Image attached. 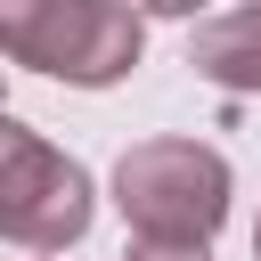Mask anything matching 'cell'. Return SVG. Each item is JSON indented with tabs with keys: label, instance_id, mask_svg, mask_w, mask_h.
Here are the masks:
<instances>
[{
	"label": "cell",
	"instance_id": "6da1fadb",
	"mask_svg": "<svg viewBox=\"0 0 261 261\" xmlns=\"http://www.w3.org/2000/svg\"><path fill=\"white\" fill-rule=\"evenodd\" d=\"M106 196L139 245L212 253V237L228 228V204H237V171L212 139H130L114 155Z\"/></svg>",
	"mask_w": 261,
	"mask_h": 261
},
{
	"label": "cell",
	"instance_id": "7a4b0ae2",
	"mask_svg": "<svg viewBox=\"0 0 261 261\" xmlns=\"http://www.w3.org/2000/svg\"><path fill=\"white\" fill-rule=\"evenodd\" d=\"M0 57L65 90H114L147 57V16L122 0H0Z\"/></svg>",
	"mask_w": 261,
	"mask_h": 261
},
{
	"label": "cell",
	"instance_id": "3957f363",
	"mask_svg": "<svg viewBox=\"0 0 261 261\" xmlns=\"http://www.w3.org/2000/svg\"><path fill=\"white\" fill-rule=\"evenodd\" d=\"M90 220H98V179L57 139L0 114V245H24L49 261V253L82 245Z\"/></svg>",
	"mask_w": 261,
	"mask_h": 261
},
{
	"label": "cell",
	"instance_id": "277c9868",
	"mask_svg": "<svg viewBox=\"0 0 261 261\" xmlns=\"http://www.w3.org/2000/svg\"><path fill=\"white\" fill-rule=\"evenodd\" d=\"M188 65H196V82H212L228 98H261V0H237L220 16H196Z\"/></svg>",
	"mask_w": 261,
	"mask_h": 261
},
{
	"label": "cell",
	"instance_id": "5b68a950",
	"mask_svg": "<svg viewBox=\"0 0 261 261\" xmlns=\"http://www.w3.org/2000/svg\"><path fill=\"white\" fill-rule=\"evenodd\" d=\"M122 261H212V253H163V245H130Z\"/></svg>",
	"mask_w": 261,
	"mask_h": 261
},
{
	"label": "cell",
	"instance_id": "8992f818",
	"mask_svg": "<svg viewBox=\"0 0 261 261\" xmlns=\"http://www.w3.org/2000/svg\"><path fill=\"white\" fill-rule=\"evenodd\" d=\"M0 114H8V65H0Z\"/></svg>",
	"mask_w": 261,
	"mask_h": 261
},
{
	"label": "cell",
	"instance_id": "52a82bcc",
	"mask_svg": "<svg viewBox=\"0 0 261 261\" xmlns=\"http://www.w3.org/2000/svg\"><path fill=\"white\" fill-rule=\"evenodd\" d=\"M253 261H261V220H253Z\"/></svg>",
	"mask_w": 261,
	"mask_h": 261
}]
</instances>
